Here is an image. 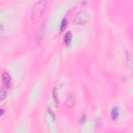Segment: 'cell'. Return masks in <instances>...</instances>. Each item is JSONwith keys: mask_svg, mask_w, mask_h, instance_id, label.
Masks as SVG:
<instances>
[{"mask_svg": "<svg viewBox=\"0 0 133 133\" xmlns=\"http://www.w3.org/2000/svg\"><path fill=\"white\" fill-rule=\"evenodd\" d=\"M47 4L46 1H39L37 2L33 7L32 12L31 19L33 23H36L41 19Z\"/></svg>", "mask_w": 133, "mask_h": 133, "instance_id": "obj_1", "label": "cell"}, {"mask_svg": "<svg viewBox=\"0 0 133 133\" xmlns=\"http://www.w3.org/2000/svg\"><path fill=\"white\" fill-rule=\"evenodd\" d=\"M90 18V16L87 12L82 11L78 12L73 19V23L75 25H80L85 24L87 22Z\"/></svg>", "mask_w": 133, "mask_h": 133, "instance_id": "obj_2", "label": "cell"}, {"mask_svg": "<svg viewBox=\"0 0 133 133\" xmlns=\"http://www.w3.org/2000/svg\"><path fill=\"white\" fill-rule=\"evenodd\" d=\"M10 77L8 73L7 72H4L2 74V81L3 84L6 88H9L11 85Z\"/></svg>", "mask_w": 133, "mask_h": 133, "instance_id": "obj_3", "label": "cell"}, {"mask_svg": "<svg viewBox=\"0 0 133 133\" xmlns=\"http://www.w3.org/2000/svg\"><path fill=\"white\" fill-rule=\"evenodd\" d=\"M44 25H42L38 29L36 34V39L38 43H41L43 41L44 35Z\"/></svg>", "mask_w": 133, "mask_h": 133, "instance_id": "obj_4", "label": "cell"}, {"mask_svg": "<svg viewBox=\"0 0 133 133\" xmlns=\"http://www.w3.org/2000/svg\"><path fill=\"white\" fill-rule=\"evenodd\" d=\"M75 99L72 96H70L66 99V100L65 101L66 106L69 108H73L75 105Z\"/></svg>", "mask_w": 133, "mask_h": 133, "instance_id": "obj_5", "label": "cell"}, {"mask_svg": "<svg viewBox=\"0 0 133 133\" xmlns=\"http://www.w3.org/2000/svg\"><path fill=\"white\" fill-rule=\"evenodd\" d=\"M119 115V111L118 108L114 107L112 108L111 112V116L113 120H115L117 118Z\"/></svg>", "mask_w": 133, "mask_h": 133, "instance_id": "obj_6", "label": "cell"}, {"mask_svg": "<svg viewBox=\"0 0 133 133\" xmlns=\"http://www.w3.org/2000/svg\"><path fill=\"white\" fill-rule=\"evenodd\" d=\"M72 40V34L70 32H68L64 36V43L65 45H68L70 44Z\"/></svg>", "mask_w": 133, "mask_h": 133, "instance_id": "obj_7", "label": "cell"}, {"mask_svg": "<svg viewBox=\"0 0 133 133\" xmlns=\"http://www.w3.org/2000/svg\"><path fill=\"white\" fill-rule=\"evenodd\" d=\"M1 93H0V99L1 101L4 100L7 96V92L3 87H1Z\"/></svg>", "mask_w": 133, "mask_h": 133, "instance_id": "obj_8", "label": "cell"}, {"mask_svg": "<svg viewBox=\"0 0 133 133\" xmlns=\"http://www.w3.org/2000/svg\"><path fill=\"white\" fill-rule=\"evenodd\" d=\"M67 24H68L67 20L65 18H63L62 20L61 25H60V29L61 32L63 31L65 29L66 26H67Z\"/></svg>", "mask_w": 133, "mask_h": 133, "instance_id": "obj_9", "label": "cell"}, {"mask_svg": "<svg viewBox=\"0 0 133 133\" xmlns=\"http://www.w3.org/2000/svg\"><path fill=\"white\" fill-rule=\"evenodd\" d=\"M53 95H54V98L55 99V101L56 103H57V104H58V100L57 98V93L56 92V90H54V92H53Z\"/></svg>", "mask_w": 133, "mask_h": 133, "instance_id": "obj_10", "label": "cell"}, {"mask_svg": "<svg viewBox=\"0 0 133 133\" xmlns=\"http://www.w3.org/2000/svg\"><path fill=\"white\" fill-rule=\"evenodd\" d=\"M86 115H85V114L83 115L82 116V117H81V119H80V122H81V124H83V123L85 122V120H86Z\"/></svg>", "mask_w": 133, "mask_h": 133, "instance_id": "obj_11", "label": "cell"}, {"mask_svg": "<svg viewBox=\"0 0 133 133\" xmlns=\"http://www.w3.org/2000/svg\"><path fill=\"white\" fill-rule=\"evenodd\" d=\"M4 113V110L2 108H1V110H0V113H1V115L2 116Z\"/></svg>", "mask_w": 133, "mask_h": 133, "instance_id": "obj_12", "label": "cell"}]
</instances>
